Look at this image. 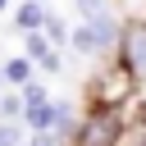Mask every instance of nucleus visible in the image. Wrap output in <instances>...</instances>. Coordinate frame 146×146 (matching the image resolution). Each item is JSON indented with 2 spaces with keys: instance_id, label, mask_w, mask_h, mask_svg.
<instances>
[{
  "instance_id": "10",
  "label": "nucleus",
  "mask_w": 146,
  "mask_h": 146,
  "mask_svg": "<svg viewBox=\"0 0 146 146\" xmlns=\"http://www.w3.org/2000/svg\"><path fill=\"white\" fill-rule=\"evenodd\" d=\"M46 32H50V41H55V46H68V27H64V18H59V14H46Z\"/></svg>"
},
{
  "instance_id": "13",
  "label": "nucleus",
  "mask_w": 146,
  "mask_h": 146,
  "mask_svg": "<svg viewBox=\"0 0 146 146\" xmlns=\"http://www.w3.org/2000/svg\"><path fill=\"white\" fill-rule=\"evenodd\" d=\"M73 5H78V14H82V18H91L96 9H105V0H73Z\"/></svg>"
},
{
  "instance_id": "17",
  "label": "nucleus",
  "mask_w": 146,
  "mask_h": 146,
  "mask_svg": "<svg viewBox=\"0 0 146 146\" xmlns=\"http://www.w3.org/2000/svg\"><path fill=\"white\" fill-rule=\"evenodd\" d=\"M41 5H46V0H41Z\"/></svg>"
},
{
  "instance_id": "11",
  "label": "nucleus",
  "mask_w": 146,
  "mask_h": 146,
  "mask_svg": "<svg viewBox=\"0 0 146 146\" xmlns=\"http://www.w3.org/2000/svg\"><path fill=\"white\" fill-rule=\"evenodd\" d=\"M18 91H23V105H41V100H46V87H41V82H23Z\"/></svg>"
},
{
  "instance_id": "6",
  "label": "nucleus",
  "mask_w": 146,
  "mask_h": 146,
  "mask_svg": "<svg viewBox=\"0 0 146 146\" xmlns=\"http://www.w3.org/2000/svg\"><path fill=\"white\" fill-rule=\"evenodd\" d=\"M68 46H73L78 55H91V59H100V41H96V32H91V23H82V27H73V32H68Z\"/></svg>"
},
{
  "instance_id": "5",
  "label": "nucleus",
  "mask_w": 146,
  "mask_h": 146,
  "mask_svg": "<svg viewBox=\"0 0 146 146\" xmlns=\"http://www.w3.org/2000/svg\"><path fill=\"white\" fill-rule=\"evenodd\" d=\"M46 14H50V9H46L41 0H27V5H18V27H23V32H41V27H46Z\"/></svg>"
},
{
  "instance_id": "3",
  "label": "nucleus",
  "mask_w": 146,
  "mask_h": 146,
  "mask_svg": "<svg viewBox=\"0 0 146 146\" xmlns=\"http://www.w3.org/2000/svg\"><path fill=\"white\" fill-rule=\"evenodd\" d=\"M119 64H123L137 82L146 78V18L123 23V36H119Z\"/></svg>"
},
{
  "instance_id": "4",
  "label": "nucleus",
  "mask_w": 146,
  "mask_h": 146,
  "mask_svg": "<svg viewBox=\"0 0 146 146\" xmlns=\"http://www.w3.org/2000/svg\"><path fill=\"white\" fill-rule=\"evenodd\" d=\"M23 119H27V128H32V132H50V128H55V100L27 105V110H23Z\"/></svg>"
},
{
  "instance_id": "8",
  "label": "nucleus",
  "mask_w": 146,
  "mask_h": 146,
  "mask_svg": "<svg viewBox=\"0 0 146 146\" xmlns=\"http://www.w3.org/2000/svg\"><path fill=\"white\" fill-rule=\"evenodd\" d=\"M23 110H27V105H23V91H5V96H0V119H5V123H18Z\"/></svg>"
},
{
  "instance_id": "1",
  "label": "nucleus",
  "mask_w": 146,
  "mask_h": 146,
  "mask_svg": "<svg viewBox=\"0 0 146 146\" xmlns=\"http://www.w3.org/2000/svg\"><path fill=\"white\" fill-rule=\"evenodd\" d=\"M119 137H123V114L114 105H91V114L78 119L73 146H119Z\"/></svg>"
},
{
  "instance_id": "2",
  "label": "nucleus",
  "mask_w": 146,
  "mask_h": 146,
  "mask_svg": "<svg viewBox=\"0 0 146 146\" xmlns=\"http://www.w3.org/2000/svg\"><path fill=\"white\" fill-rule=\"evenodd\" d=\"M132 91H137V78H132L123 64H114V68L96 73V82H91V100H96V105H114V110H119Z\"/></svg>"
},
{
  "instance_id": "12",
  "label": "nucleus",
  "mask_w": 146,
  "mask_h": 146,
  "mask_svg": "<svg viewBox=\"0 0 146 146\" xmlns=\"http://www.w3.org/2000/svg\"><path fill=\"white\" fill-rule=\"evenodd\" d=\"M0 146H23V132H18V123H5V119H0Z\"/></svg>"
},
{
  "instance_id": "9",
  "label": "nucleus",
  "mask_w": 146,
  "mask_h": 146,
  "mask_svg": "<svg viewBox=\"0 0 146 146\" xmlns=\"http://www.w3.org/2000/svg\"><path fill=\"white\" fill-rule=\"evenodd\" d=\"M23 50H27V59H36V64H46V55H50V41H46L41 32H27V46H23Z\"/></svg>"
},
{
  "instance_id": "15",
  "label": "nucleus",
  "mask_w": 146,
  "mask_h": 146,
  "mask_svg": "<svg viewBox=\"0 0 146 146\" xmlns=\"http://www.w3.org/2000/svg\"><path fill=\"white\" fill-rule=\"evenodd\" d=\"M132 146H146V123L137 128V137H132Z\"/></svg>"
},
{
  "instance_id": "14",
  "label": "nucleus",
  "mask_w": 146,
  "mask_h": 146,
  "mask_svg": "<svg viewBox=\"0 0 146 146\" xmlns=\"http://www.w3.org/2000/svg\"><path fill=\"white\" fill-rule=\"evenodd\" d=\"M23 146H59V141H55V132H32Z\"/></svg>"
},
{
  "instance_id": "7",
  "label": "nucleus",
  "mask_w": 146,
  "mask_h": 146,
  "mask_svg": "<svg viewBox=\"0 0 146 146\" xmlns=\"http://www.w3.org/2000/svg\"><path fill=\"white\" fill-rule=\"evenodd\" d=\"M5 82H9V87L32 82V59H27V55H23V59H9V64H5Z\"/></svg>"
},
{
  "instance_id": "16",
  "label": "nucleus",
  "mask_w": 146,
  "mask_h": 146,
  "mask_svg": "<svg viewBox=\"0 0 146 146\" xmlns=\"http://www.w3.org/2000/svg\"><path fill=\"white\" fill-rule=\"evenodd\" d=\"M5 5H9V0H0V9H5Z\"/></svg>"
}]
</instances>
